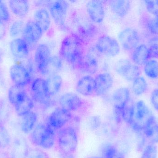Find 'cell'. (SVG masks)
Masks as SVG:
<instances>
[{
  "label": "cell",
  "instance_id": "f546056e",
  "mask_svg": "<svg viewBox=\"0 0 158 158\" xmlns=\"http://www.w3.org/2000/svg\"><path fill=\"white\" fill-rule=\"evenodd\" d=\"M34 103L31 97L27 96L21 102L14 106L18 116L22 117L32 111Z\"/></svg>",
  "mask_w": 158,
  "mask_h": 158
},
{
  "label": "cell",
  "instance_id": "bcb514c9",
  "mask_svg": "<svg viewBox=\"0 0 158 158\" xmlns=\"http://www.w3.org/2000/svg\"><path fill=\"white\" fill-rule=\"evenodd\" d=\"M6 33V27L5 24L0 20V40L2 39Z\"/></svg>",
  "mask_w": 158,
  "mask_h": 158
},
{
  "label": "cell",
  "instance_id": "7402d4cb",
  "mask_svg": "<svg viewBox=\"0 0 158 158\" xmlns=\"http://www.w3.org/2000/svg\"><path fill=\"white\" fill-rule=\"evenodd\" d=\"M27 141L23 137H19L13 143L10 154L11 158H27L29 151Z\"/></svg>",
  "mask_w": 158,
  "mask_h": 158
},
{
  "label": "cell",
  "instance_id": "d6a6232c",
  "mask_svg": "<svg viewBox=\"0 0 158 158\" xmlns=\"http://www.w3.org/2000/svg\"><path fill=\"white\" fill-rule=\"evenodd\" d=\"M135 109V104L131 99L122 111V118L127 124L131 125L132 122Z\"/></svg>",
  "mask_w": 158,
  "mask_h": 158
},
{
  "label": "cell",
  "instance_id": "7a4b0ae2",
  "mask_svg": "<svg viewBox=\"0 0 158 158\" xmlns=\"http://www.w3.org/2000/svg\"><path fill=\"white\" fill-rule=\"evenodd\" d=\"M56 143L60 154L74 155L78 144L77 129L72 125H68L58 130Z\"/></svg>",
  "mask_w": 158,
  "mask_h": 158
},
{
  "label": "cell",
  "instance_id": "d590c367",
  "mask_svg": "<svg viewBox=\"0 0 158 158\" xmlns=\"http://www.w3.org/2000/svg\"><path fill=\"white\" fill-rule=\"evenodd\" d=\"M11 143V137L4 124H0V149L8 147Z\"/></svg>",
  "mask_w": 158,
  "mask_h": 158
},
{
  "label": "cell",
  "instance_id": "4316f807",
  "mask_svg": "<svg viewBox=\"0 0 158 158\" xmlns=\"http://www.w3.org/2000/svg\"><path fill=\"white\" fill-rule=\"evenodd\" d=\"M38 119L37 113L32 111L22 117L20 123L21 131L25 134L31 132L36 127Z\"/></svg>",
  "mask_w": 158,
  "mask_h": 158
},
{
  "label": "cell",
  "instance_id": "b9f144b4",
  "mask_svg": "<svg viewBox=\"0 0 158 158\" xmlns=\"http://www.w3.org/2000/svg\"><path fill=\"white\" fill-rule=\"evenodd\" d=\"M144 2L148 13L152 15L158 14V1H145Z\"/></svg>",
  "mask_w": 158,
  "mask_h": 158
},
{
  "label": "cell",
  "instance_id": "cb8c5ba5",
  "mask_svg": "<svg viewBox=\"0 0 158 158\" xmlns=\"http://www.w3.org/2000/svg\"><path fill=\"white\" fill-rule=\"evenodd\" d=\"M143 132L151 143H158V120L155 116H153L148 122Z\"/></svg>",
  "mask_w": 158,
  "mask_h": 158
},
{
  "label": "cell",
  "instance_id": "f5cc1de1",
  "mask_svg": "<svg viewBox=\"0 0 158 158\" xmlns=\"http://www.w3.org/2000/svg\"><path fill=\"white\" fill-rule=\"evenodd\" d=\"M0 79H1V73H0Z\"/></svg>",
  "mask_w": 158,
  "mask_h": 158
},
{
  "label": "cell",
  "instance_id": "c3c4849f",
  "mask_svg": "<svg viewBox=\"0 0 158 158\" xmlns=\"http://www.w3.org/2000/svg\"><path fill=\"white\" fill-rule=\"evenodd\" d=\"M59 158H75L74 155H64V154H60Z\"/></svg>",
  "mask_w": 158,
  "mask_h": 158
},
{
  "label": "cell",
  "instance_id": "f35d334b",
  "mask_svg": "<svg viewBox=\"0 0 158 158\" xmlns=\"http://www.w3.org/2000/svg\"><path fill=\"white\" fill-rule=\"evenodd\" d=\"M147 45L151 57L158 59V36H155L150 38L148 40Z\"/></svg>",
  "mask_w": 158,
  "mask_h": 158
},
{
  "label": "cell",
  "instance_id": "5bb4252c",
  "mask_svg": "<svg viewBox=\"0 0 158 158\" xmlns=\"http://www.w3.org/2000/svg\"><path fill=\"white\" fill-rule=\"evenodd\" d=\"M43 32L40 27L34 20H29L24 26L23 39L29 45H33L40 41Z\"/></svg>",
  "mask_w": 158,
  "mask_h": 158
},
{
  "label": "cell",
  "instance_id": "3957f363",
  "mask_svg": "<svg viewBox=\"0 0 158 158\" xmlns=\"http://www.w3.org/2000/svg\"><path fill=\"white\" fill-rule=\"evenodd\" d=\"M31 98L42 108L46 109L51 104V96L48 92L45 80L37 79L31 83Z\"/></svg>",
  "mask_w": 158,
  "mask_h": 158
},
{
  "label": "cell",
  "instance_id": "836d02e7",
  "mask_svg": "<svg viewBox=\"0 0 158 158\" xmlns=\"http://www.w3.org/2000/svg\"><path fill=\"white\" fill-rule=\"evenodd\" d=\"M102 152L104 158H125L123 154L112 145H105Z\"/></svg>",
  "mask_w": 158,
  "mask_h": 158
},
{
  "label": "cell",
  "instance_id": "60d3db41",
  "mask_svg": "<svg viewBox=\"0 0 158 158\" xmlns=\"http://www.w3.org/2000/svg\"><path fill=\"white\" fill-rule=\"evenodd\" d=\"M10 15L8 8L3 1H0V20L4 23L10 20Z\"/></svg>",
  "mask_w": 158,
  "mask_h": 158
},
{
  "label": "cell",
  "instance_id": "ba28073f",
  "mask_svg": "<svg viewBox=\"0 0 158 158\" xmlns=\"http://www.w3.org/2000/svg\"><path fill=\"white\" fill-rule=\"evenodd\" d=\"M131 99L130 90L126 87L118 88L112 94L111 101L114 107L115 117L118 122H120L122 120V111Z\"/></svg>",
  "mask_w": 158,
  "mask_h": 158
},
{
  "label": "cell",
  "instance_id": "30bf717a",
  "mask_svg": "<svg viewBox=\"0 0 158 158\" xmlns=\"http://www.w3.org/2000/svg\"><path fill=\"white\" fill-rule=\"evenodd\" d=\"M74 117L71 112L58 107L51 113L47 124L54 130L58 131L68 125Z\"/></svg>",
  "mask_w": 158,
  "mask_h": 158
},
{
  "label": "cell",
  "instance_id": "d4e9b609",
  "mask_svg": "<svg viewBox=\"0 0 158 158\" xmlns=\"http://www.w3.org/2000/svg\"><path fill=\"white\" fill-rule=\"evenodd\" d=\"M34 21L40 27L43 32L48 30L51 24L50 15L44 8L38 9L34 13Z\"/></svg>",
  "mask_w": 158,
  "mask_h": 158
},
{
  "label": "cell",
  "instance_id": "ac0fdd59",
  "mask_svg": "<svg viewBox=\"0 0 158 158\" xmlns=\"http://www.w3.org/2000/svg\"><path fill=\"white\" fill-rule=\"evenodd\" d=\"M151 58L148 46L144 44H140L132 51L131 55V59L134 64L139 66H144Z\"/></svg>",
  "mask_w": 158,
  "mask_h": 158
},
{
  "label": "cell",
  "instance_id": "1f68e13d",
  "mask_svg": "<svg viewBox=\"0 0 158 158\" xmlns=\"http://www.w3.org/2000/svg\"><path fill=\"white\" fill-rule=\"evenodd\" d=\"M143 70L145 75L148 79H158V61L156 59H150L145 64Z\"/></svg>",
  "mask_w": 158,
  "mask_h": 158
},
{
  "label": "cell",
  "instance_id": "ab89813d",
  "mask_svg": "<svg viewBox=\"0 0 158 158\" xmlns=\"http://www.w3.org/2000/svg\"><path fill=\"white\" fill-rule=\"evenodd\" d=\"M63 65L62 60L58 57H52L50 60L49 67H48V73L50 71H56L61 70Z\"/></svg>",
  "mask_w": 158,
  "mask_h": 158
},
{
  "label": "cell",
  "instance_id": "52a82bcc",
  "mask_svg": "<svg viewBox=\"0 0 158 158\" xmlns=\"http://www.w3.org/2000/svg\"><path fill=\"white\" fill-rule=\"evenodd\" d=\"M119 44L127 51H132L140 44L141 36L138 31L131 28L123 29L119 33Z\"/></svg>",
  "mask_w": 158,
  "mask_h": 158
},
{
  "label": "cell",
  "instance_id": "7c38bea8",
  "mask_svg": "<svg viewBox=\"0 0 158 158\" xmlns=\"http://www.w3.org/2000/svg\"><path fill=\"white\" fill-rule=\"evenodd\" d=\"M60 107L69 112H77L84 107L85 103L82 99L74 93L64 94L59 98Z\"/></svg>",
  "mask_w": 158,
  "mask_h": 158
},
{
  "label": "cell",
  "instance_id": "5b68a950",
  "mask_svg": "<svg viewBox=\"0 0 158 158\" xmlns=\"http://www.w3.org/2000/svg\"><path fill=\"white\" fill-rule=\"evenodd\" d=\"M50 15L58 27L65 26L67 15L69 8L67 2L63 0L51 1L47 4Z\"/></svg>",
  "mask_w": 158,
  "mask_h": 158
},
{
  "label": "cell",
  "instance_id": "ffe728a7",
  "mask_svg": "<svg viewBox=\"0 0 158 158\" xmlns=\"http://www.w3.org/2000/svg\"><path fill=\"white\" fill-rule=\"evenodd\" d=\"M55 131L49 125L45 124V128L40 139L39 147L45 149L52 148L56 143V135Z\"/></svg>",
  "mask_w": 158,
  "mask_h": 158
},
{
  "label": "cell",
  "instance_id": "8992f818",
  "mask_svg": "<svg viewBox=\"0 0 158 158\" xmlns=\"http://www.w3.org/2000/svg\"><path fill=\"white\" fill-rule=\"evenodd\" d=\"M97 50L108 57H114L119 53L120 46L116 39L108 35L100 36L96 43Z\"/></svg>",
  "mask_w": 158,
  "mask_h": 158
},
{
  "label": "cell",
  "instance_id": "83f0119b",
  "mask_svg": "<svg viewBox=\"0 0 158 158\" xmlns=\"http://www.w3.org/2000/svg\"><path fill=\"white\" fill-rule=\"evenodd\" d=\"M28 96L24 87L14 84L9 88L8 92V98L11 105L15 106L21 102Z\"/></svg>",
  "mask_w": 158,
  "mask_h": 158
},
{
  "label": "cell",
  "instance_id": "e0dca14e",
  "mask_svg": "<svg viewBox=\"0 0 158 158\" xmlns=\"http://www.w3.org/2000/svg\"><path fill=\"white\" fill-rule=\"evenodd\" d=\"M10 49L13 56L18 59H26L29 54V46L23 39L13 40L10 43Z\"/></svg>",
  "mask_w": 158,
  "mask_h": 158
},
{
  "label": "cell",
  "instance_id": "6da1fadb",
  "mask_svg": "<svg viewBox=\"0 0 158 158\" xmlns=\"http://www.w3.org/2000/svg\"><path fill=\"white\" fill-rule=\"evenodd\" d=\"M60 54L66 62L77 68L84 55L83 45L78 36L75 34L66 36L61 43Z\"/></svg>",
  "mask_w": 158,
  "mask_h": 158
},
{
  "label": "cell",
  "instance_id": "d6986e66",
  "mask_svg": "<svg viewBox=\"0 0 158 158\" xmlns=\"http://www.w3.org/2000/svg\"><path fill=\"white\" fill-rule=\"evenodd\" d=\"M76 90L84 96H90L94 93L95 79L90 75H85L79 80Z\"/></svg>",
  "mask_w": 158,
  "mask_h": 158
},
{
  "label": "cell",
  "instance_id": "816d5d0a",
  "mask_svg": "<svg viewBox=\"0 0 158 158\" xmlns=\"http://www.w3.org/2000/svg\"><path fill=\"white\" fill-rule=\"evenodd\" d=\"M100 158V157H94V158Z\"/></svg>",
  "mask_w": 158,
  "mask_h": 158
},
{
  "label": "cell",
  "instance_id": "8d00e7d4",
  "mask_svg": "<svg viewBox=\"0 0 158 158\" xmlns=\"http://www.w3.org/2000/svg\"><path fill=\"white\" fill-rule=\"evenodd\" d=\"M24 22L21 20H17L12 23L9 29V34L13 38L18 37L23 33Z\"/></svg>",
  "mask_w": 158,
  "mask_h": 158
},
{
  "label": "cell",
  "instance_id": "603a6c76",
  "mask_svg": "<svg viewBox=\"0 0 158 158\" xmlns=\"http://www.w3.org/2000/svg\"><path fill=\"white\" fill-rule=\"evenodd\" d=\"M77 68L82 72L90 75L94 74L98 69V63L93 56L90 54L83 55Z\"/></svg>",
  "mask_w": 158,
  "mask_h": 158
},
{
  "label": "cell",
  "instance_id": "2e32d148",
  "mask_svg": "<svg viewBox=\"0 0 158 158\" xmlns=\"http://www.w3.org/2000/svg\"><path fill=\"white\" fill-rule=\"evenodd\" d=\"M86 9L89 17L95 23H101L105 19V8L101 1H89L86 3Z\"/></svg>",
  "mask_w": 158,
  "mask_h": 158
},
{
  "label": "cell",
  "instance_id": "277c9868",
  "mask_svg": "<svg viewBox=\"0 0 158 158\" xmlns=\"http://www.w3.org/2000/svg\"><path fill=\"white\" fill-rule=\"evenodd\" d=\"M153 116L146 103L143 100H139L135 104L134 115L131 126L136 131H143Z\"/></svg>",
  "mask_w": 158,
  "mask_h": 158
},
{
  "label": "cell",
  "instance_id": "e575fe53",
  "mask_svg": "<svg viewBox=\"0 0 158 158\" xmlns=\"http://www.w3.org/2000/svg\"><path fill=\"white\" fill-rule=\"evenodd\" d=\"M153 16L148 17L145 21V27L152 35L158 36V14Z\"/></svg>",
  "mask_w": 158,
  "mask_h": 158
},
{
  "label": "cell",
  "instance_id": "f1b7e54d",
  "mask_svg": "<svg viewBox=\"0 0 158 158\" xmlns=\"http://www.w3.org/2000/svg\"><path fill=\"white\" fill-rule=\"evenodd\" d=\"M48 92L50 96L57 94L62 87V77L57 74H52L46 80Z\"/></svg>",
  "mask_w": 158,
  "mask_h": 158
},
{
  "label": "cell",
  "instance_id": "f6af8a7d",
  "mask_svg": "<svg viewBox=\"0 0 158 158\" xmlns=\"http://www.w3.org/2000/svg\"><path fill=\"white\" fill-rule=\"evenodd\" d=\"M101 120L97 116H93L90 118L89 120V124L90 128L92 130H95L98 129L101 125Z\"/></svg>",
  "mask_w": 158,
  "mask_h": 158
},
{
  "label": "cell",
  "instance_id": "681fc988",
  "mask_svg": "<svg viewBox=\"0 0 158 158\" xmlns=\"http://www.w3.org/2000/svg\"><path fill=\"white\" fill-rule=\"evenodd\" d=\"M2 52L0 50V61L2 60Z\"/></svg>",
  "mask_w": 158,
  "mask_h": 158
},
{
  "label": "cell",
  "instance_id": "484cf974",
  "mask_svg": "<svg viewBox=\"0 0 158 158\" xmlns=\"http://www.w3.org/2000/svg\"><path fill=\"white\" fill-rule=\"evenodd\" d=\"M12 12L17 16L24 17L27 15L29 10V4L25 0H11L8 2Z\"/></svg>",
  "mask_w": 158,
  "mask_h": 158
},
{
  "label": "cell",
  "instance_id": "4fadbf2b",
  "mask_svg": "<svg viewBox=\"0 0 158 158\" xmlns=\"http://www.w3.org/2000/svg\"><path fill=\"white\" fill-rule=\"evenodd\" d=\"M10 76L15 85L24 87L30 83V73L27 68L21 65H13L10 68Z\"/></svg>",
  "mask_w": 158,
  "mask_h": 158
},
{
  "label": "cell",
  "instance_id": "8fae6325",
  "mask_svg": "<svg viewBox=\"0 0 158 158\" xmlns=\"http://www.w3.org/2000/svg\"><path fill=\"white\" fill-rule=\"evenodd\" d=\"M51 53L48 45L42 44L38 45L35 51L34 61L37 70L40 74L47 75L51 60Z\"/></svg>",
  "mask_w": 158,
  "mask_h": 158
},
{
  "label": "cell",
  "instance_id": "44dd1931",
  "mask_svg": "<svg viewBox=\"0 0 158 158\" xmlns=\"http://www.w3.org/2000/svg\"><path fill=\"white\" fill-rule=\"evenodd\" d=\"M108 2L111 11L119 17L127 15L131 7V1L128 0H111Z\"/></svg>",
  "mask_w": 158,
  "mask_h": 158
},
{
  "label": "cell",
  "instance_id": "4dcf8cb0",
  "mask_svg": "<svg viewBox=\"0 0 158 158\" xmlns=\"http://www.w3.org/2000/svg\"><path fill=\"white\" fill-rule=\"evenodd\" d=\"M148 88V83L143 76H139L133 81L132 90L133 93L136 96H140L145 93Z\"/></svg>",
  "mask_w": 158,
  "mask_h": 158
},
{
  "label": "cell",
  "instance_id": "9c48e42d",
  "mask_svg": "<svg viewBox=\"0 0 158 158\" xmlns=\"http://www.w3.org/2000/svg\"><path fill=\"white\" fill-rule=\"evenodd\" d=\"M115 70L119 75L129 81H133L141 74L139 66L132 64L127 59L119 60L115 65Z\"/></svg>",
  "mask_w": 158,
  "mask_h": 158
},
{
  "label": "cell",
  "instance_id": "7dc6e473",
  "mask_svg": "<svg viewBox=\"0 0 158 158\" xmlns=\"http://www.w3.org/2000/svg\"><path fill=\"white\" fill-rule=\"evenodd\" d=\"M0 158H11V157L7 152L5 151H0Z\"/></svg>",
  "mask_w": 158,
  "mask_h": 158
},
{
  "label": "cell",
  "instance_id": "9a60e30c",
  "mask_svg": "<svg viewBox=\"0 0 158 158\" xmlns=\"http://www.w3.org/2000/svg\"><path fill=\"white\" fill-rule=\"evenodd\" d=\"M95 79V92L98 96H102L106 94L113 86V77L108 72L97 75Z\"/></svg>",
  "mask_w": 158,
  "mask_h": 158
},
{
  "label": "cell",
  "instance_id": "74e56055",
  "mask_svg": "<svg viewBox=\"0 0 158 158\" xmlns=\"http://www.w3.org/2000/svg\"><path fill=\"white\" fill-rule=\"evenodd\" d=\"M157 147L154 144L148 145L143 150L141 158H157Z\"/></svg>",
  "mask_w": 158,
  "mask_h": 158
},
{
  "label": "cell",
  "instance_id": "7bdbcfd3",
  "mask_svg": "<svg viewBox=\"0 0 158 158\" xmlns=\"http://www.w3.org/2000/svg\"><path fill=\"white\" fill-rule=\"evenodd\" d=\"M27 158H50L44 151L39 148L30 149Z\"/></svg>",
  "mask_w": 158,
  "mask_h": 158
},
{
  "label": "cell",
  "instance_id": "f907efd6",
  "mask_svg": "<svg viewBox=\"0 0 158 158\" xmlns=\"http://www.w3.org/2000/svg\"><path fill=\"white\" fill-rule=\"evenodd\" d=\"M3 124V123H2V122H1V121H0V124Z\"/></svg>",
  "mask_w": 158,
  "mask_h": 158
},
{
  "label": "cell",
  "instance_id": "ee69618b",
  "mask_svg": "<svg viewBox=\"0 0 158 158\" xmlns=\"http://www.w3.org/2000/svg\"><path fill=\"white\" fill-rule=\"evenodd\" d=\"M150 102L154 109L158 112V88L154 89L151 92Z\"/></svg>",
  "mask_w": 158,
  "mask_h": 158
}]
</instances>
